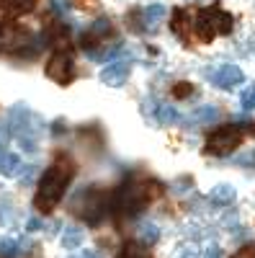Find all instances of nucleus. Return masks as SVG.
I'll return each mask as SVG.
<instances>
[{
	"label": "nucleus",
	"mask_w": 255,
	"mask_h": 258,
	"mask_svg": "<svg viewBox=\"0 0 255 258\" xmlns=\"http://www.w3.org/2000/svg\"><path fill=\"white\" fill-rule=\"evenodd\" d=\"M72 178V165L70 163H54L52 168L44 170L41 176V183H39V191L34 197V207L41 209V212H49L59 204V199L65 197V188Z\"/></svg>",
	"instance_id": "obj_1"
},
{
	"label": "nucleus",
	"mask_w": 255,
	"mask_h": 258,
	"mask_svg": "<svg viewBox=\"0 0 255 258\" xmlns=\"http://www.w3.org/2000/svg\"><path fill=\"white\" fill-rule=\"evenodd\" d=\"M194 29L201 41H211L217 34H229L232 31V16L219 11V8H206L196 16Z\"/></svg>",
	"instance_id": "obj_2"
},
{
	"label": "nucleus",
	"mask_w": 255,
	"mask_h": 258,
	"mask_svg": "<svg viewBox=\"0 0 255 258\" xmlns=\"http://www.w3.org/2000/svg\"><path fill=\"white\" fill-rule=\"evenodd\" d=\"M240 142H242L240 126H222L206 137V153L209 155H229L232 150H237Z\"/></svg>",
	"instance_id": "obj_3"
},
{
	"label": "nucleus",
	"mask_w": 255,
	"mask_h": 258,
	"mask_svg": "<svg viewBox=\"0 0 255 258\" xmlns=\"http://www.w3.org/2000/svg\"><path fill=\"white\" fill-rule=\"evenodd\" d=\"M47 78L59 83V85H67L75 78V62L67 52H54L47 62Z\"/></svg>",
	"instance_id": "obj_4"
},
{
	"label": "nucleus",
	"mask_w": 255,
	"mask_h": 258,
	"mask_svg": "<svg viewBox=\"0 0 255 258\" xmlns=\"http://www.w3.org/2000/svg\"><path fill=\"white\" fill-rule=\"evenodd\" d=\"M211 83L222 91H232V88H237L240 83H245V73L237 64H222L217 73H211Z\"/></svg>",
	"instance_id": "obj_5"
},
{
	"label": "nucleus",
	"mask_w": 255,
	"mask_h": 258,
	"mask_svg": "<svg viewBox=\"0 0 255 258\" xmlns=\"http://www.w3.org/2000/svg\"><path fill=\"white\" fill-rule=\"evenodd\" d=\"M129 62H124V59H119V62H109L106 68L101 70V83H106L109 88H121V85L126 83V78H129Z\"/></svg>",
	"instance_id": "obj_6"
},
{
	"label": "nucleus",
	"mask_w": 255,
	"mask_h": 258,
	"mask_svg": "<svg viewBox=\"0 0 255 258\" xmlns=\"http://www.w3.org/2000/svg\"><path fill=\"white\" fill-rule=\"evenodd\" d=\"M209 199L214 204H219V207H227V204H232L237 199V191H235V186H229V183H217L214 188L209 191Z\"/></svg>",
	"instance_id": "obj_7"
},
{
	"label": "nucleus",
	"mask_w": 255,
	"mask_h": 258,
	"mask_svg": "<svg viewBox=\"0 0 255 258\" xmlns=\"http://www.w3.org/2000/svg\"><path fill=\"white\" fill-rule=\"evenodd\" d=\"M109 31H111V21H109V18H98V21H93V26L88 29V34L82 36V47L96 44V41H98V39H103Z\"/></svg>",
	"instance_id": "obj_8"
},
{
	"label": "nucleus",
	"mask_w": 255,
	"mask_h": 258,
	"mask_svg": "<svg viewBox=\"0 0 255 258\" xmlns=\"http://www.w3.org/2000/svg\"><path fill=\"white\" fill-rule=\"evenodd\" d=\"M165 16H167V8L162 3H152L142 11V24H144V29H155Z\"/></svg>",
	"instance_id": "obj_9"
},
{
	"label": "nucleus",
	"mask_w": 255,
	"mask_h": 258,
	"mask_svg": "<svg viewBox=\"0 0 255 258\" xmlns=\"http://www.w3.org/2000/svg\"><path fill=\"white\" fill-rule=\"evenodd\" d=\"M217 119H219V109H217V106H199V109L191 111V116L186 121H191V124H211Z\"/></svg>",
	"instance_id": "obj_10"
},
{
	"label": "nucleus",
	"mask_w": 255,
	"mask_h": 258,
	"mask_svg": "<svg viewBox=\"0 0 255 258\" xmlns=\"http://www.w3.org/2000/svg\"><path fill=\"white\" fill-rule=\"evenodd\" d=\"M82 238H85V232L80 227L70 225V227H65V232H62V248L65 250H77L82 245Z\"/></svg>",
	"instance_id": "obj_11"
},
{
	"label": "nucleus",
	"mask_w": 255,
	"mask_h": 258,
	"mask_svg": "<svg viewBox=\"0 0 255 258\" xmlns=\"http://www.w3.org/2000/svg\"><path fill=\"white\" fill-rule=\"evenodd\" d=\"M18 170H21V158L16 153H3L0 155V173L3 176H18Z\"/></svg>",
	"instance_id": "obj_12"
},
{
	"label": "nucleus",
	"mask_w": 255,
	"mask_h": 258,
	"mask_svg": "<svg viewBox=\"0 0 255 258\" xmlns=\"http://www.w3.org/2000/svg\"><path fill=\"white\" fill-rule=\"evenodd\" d=\"M155 119L157 124H176L181 119L176 106H167V103H157V111H155Z\"/></svg>",
	"instance_id": "obj_13"
},
{
	"label": "nucleus",
	"mask_w": 255,
	"mask_h": 258,
	"mask_svg": "<svg viewBox=\"0 0 255 258\" xmlns=\"http://www.w3.org/2000/svg\"><path fill=\"white\" fill-rule=\"evenodd\" d=\"M157 240H160V227L152 225V222H144L139 227V243L142 245H155Z\"/></svg>",
	"instance_id": "obj_14"
},
{
	"label": "nucleus",
	"mask_w": 255,
	"mask_h": 258,
	"mask_svg": "<svg viewBox=\"0 0 255 258\" xmlns=\"http://www.w3.org/2000/svg\"><path fill=\"white\" fill-rule=\"evenodd\" d=\"M188 13L186 11H181V8H176L173 11V24H170V26H173V31L178 34V36H186V26H188Z\"/></svg>",
	"instance_id": "obj_15"
},
{
	"label": "nucleus",
	"mask_w": 255,
	"mask_h": 258,
	"mask_svg": "<svg viewBox=\"0 0 255 258\" xmlns=\"http://www.w3.org/2000/svg\"><path fill=\"white\" fill-rule=\"evenodd\" d=\"M240 106H242L245 111H252V109H255V83L240 93Z\"/></svg>",
	"instance_id": "obj_16"
},
{
	"label": "nucleus",
	"mask_w": 255,
	"mask_h": 258,
	"mask_svg": "<svg viewBox=\"0 0 255 258\" xmlns=\"http://www.w3.org/2000/svg\"><path fill=\"white\" fill-rule=\"evenodd\" d=\"M0 255L3 258H16L18 255V243L13 238H3L0 240Z\"/></svg>",
	"instance_id": "obj_17"
},
{
	"label": "nucleus",
	"mask_w": 255,
	"mask_h": 258,
	"mask_svg": "<svg viewBox=\"0 0 255 258\" xmlns=\"http://www.w3.org/2000/svg\"><path fill=\"white\" fill-rule=\"evenodd\" d=\"M6 8H13V11H31L34 8V0H0Z\"/></svg>",
	"instance_id": "obj_18"
},
{
	"label": "nucleus",
	"mask_w": 255,
	"mask_h": 258,
	"mask_svg": "<svg viewBox=\"0 0 255 258\" xmlns=\"http://www.w3.org/2000/svg\"><path fill=\"white\" fill-rule=\"evenodd\" d=\"M176 258H199V248H196L194 243L181 245V248H178V253H176Z\"/></svg>",
	"instance_id": "obj_19"
},
{
	"label": "nucleus",
	"mask_w": 255,
	"mask_h": 258,
	"mask_svg": "<svg viewBox=\"0 0 255 258\" xmlns=\"http://www.w3.org/2000/svg\"><path fill=\"white\" fill-rule=\"evenodd\" d=\"M119 258H147V255L142 253V248H139V245H134V243H129V245H126V248H124V253H121Z\"/></svg>",
	"instance_id": "obj_20"
},
{
	"label": "nucleus",
	"mask_w": 255,
	"mask_h": 258,
	"mask_svg": "<svg viewBox=\"0 0 255 258\" xmlns=\"http://www.w3.org/2000/svg\"><path fill=\"white\" fill-rule=\"evenodd\" d=\"M191 93H194V85H191V83H178L176 88H173V96H176V98H186V96H191Z\"/></svg>",
	"instance_id": "obj_21"
},
{
	"label": "nucleus",
	"mask_w": 255,
	"mask_h": 258,
	"mask_svg": "<svg viewBox=\"0 0 255 258\" xmlns=\"http://www.w3.org/2000/svg\"><path fill=\"white\" fill-rule=\"evenodd\" d=\"M36 173H39V168H36V165H26V168H24V173H21V183L29 186V183L36 178Z\"/></svg>",
	"instance_id": "obj_22"
},
{
	"label": "nucleus",
	"mask_w": 255,
	"mask_h": 258,
	"mask_svg": "<svg viewBox=\"0 0 255 258\" xmlns=\"http://www.w3.org/2000/svg\"><path fill=\"white\" fill-rule=\"evenodd\" d=\"M39 230H44V220H41V217H29L26 232H39Z\"/></svg>",
	"instance_id": "obj_23"
},
{
	"label": "nucleus",
	"mask_w": 255,
	"mask_h": 258,
	"mask_svg": "<svg viewBox=\"0 0 255 258\" xmlns=\"http://www.w3.org/2000/svg\"><path fill=\"white\" fill-rule=\"evenodd\" d=\"M204 258H224V253H222L219 245H209L206 253H204Z\"/></svg>",
	"instance_id": "obj_24"
},
{
	"label": "nucleus",
	"mask_w": 255,
	"mask_h": 258,
	"mask_svg": "<svg viewBox=\"0 0 255 258\" xmlns=\"http://www.w3.org/2000/svg\"><path fill=\"white\" fill-rule=\"evenodd\" d=\"M240 165H255V150L252 153H247V155H240V158H235Z\"/></svg>",
	"instance_id": "obj_25"
},
{
	"label": "nucleus",
	"mask_w": 255,
	"mask_h": 258,
	"mask_svg": "<svg viewBox=\"0 0 255 258\" xmlns=\"http://www.w3.org/2000/svg\"><path fill=\"white\" fill-rule=\"evenodd\" d=\"M173 188H176V194H181V188H191V178H178L176 183H173Z\"/></svg>",
	"instance_id": "obj_26"
},
{
	"label": "nucleus",
	"mask_w": 255,
	"mask_h": 258,
	"mask_svg": "<svg viewBox=\"0 0 255 258\" xmlns=\"http://www.w3.org/2000/svg\"><path fill=\"white\" fill-rule=\"evenodd\" d=\"M62 126H65V121H62V119H57V121L52 124V135H62Z\"/></svg>",
	"instance_id": "obj_27"
},
{
	"label": "nucleus",
	"mask_w": 255,
	"mask_h": 258,
	"mask_svg": "<svg viewBox=\"0 0 255 258\" xmlns=\"http://www.w3.org/2000/svg\"><path fill=\"white\" fill-rule=\"evenodd\" d=\"M77 258H98V253H96V250H85V253H80Z\"/></svg>",
	"instance_id": "obj_28"
}]
</instances>
